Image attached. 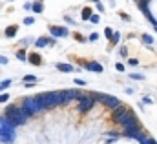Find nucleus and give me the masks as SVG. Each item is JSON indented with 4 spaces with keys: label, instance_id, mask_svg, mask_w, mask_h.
Here are the masks:
<instances>
[{
    "label": "nucleus",
    "instance_id": "36",
    "mask_svg": "<svg viewBox=\"0 0 157 144\" xmlns=\"http://www.w3.org/2000/svg\"><path fill=\"white\" fill-rule=\"evenodd\" d=\"M144 104H154V100L150 97H144Z\"/></svg>",
    "mask_w": 157,
    "mask_h": 144
},
{
    "label": "nucleus",
    "instance_id": "27",
    "mask_svg": "<svg viewBox=\"0 0 157 144\" xmlns=\"http://www.w3.org/2000/svg\"><path fill=\"white\" fill-rule=\"evenodd\" d=\"M99 20H101V17H99V15H93V17L90 18V22H91V24H99Z\"/></svg>",
    "mask_w": 157,
    "mask_h": 144
},
{
    "label": "nucleus",
    "instance_id": "18",
    "mask_svg": "<svg viewBox=\"0 0 157 144\" xmlns=\"http://www.w3.org/2000/svg\"><path fill=\"white\" fill-rule=\"evenodd\" d=\"M31 9H33V13H42V11H44V4H42V2H35Z\"/></svg>",
    "mask_w": 157,
    "mask_h": 144
},
{
    "label": "nucleus",
    "instance_id": "10",
    "mask_svg": "<svg viewBox=\"0 0 157 144\" xmlns=\"http://www.w3.org/2000/svg\"><path fill=\"white\" fill-rule=\"evenodd\" d=\"M128 111H130V109L126 108V106H119L117 109H113V120H115V122H119V124H121V120L124 119V115H126Z\"/></svg>",
    "mask_w": 157,
    "mask_h": 144
},
{
    "label": "nucleus",
    "instance_id": "1",
    "mask_svg": "<svg viewBox=\"0 0 157 144\" xmlns=\"http://www.w3.org/2000/svg\"><path fill=\"white\" fill-rule=\"evenodd\" d=\"M42 104L44 109H49V108H55L59 104H64L66 99H64V91H46V93H40L37 95Z\"/></svg>",
    "mask_w": 157,
    "mask_h": 144
},
{
    "label": "nucleus",
    "instance_id": "17",
    "mask_svg": "<svg viewBox=\"0 0 157 144\" xmlns=\"http://www.w3.org/2000/svg\"><path fill=\"white\" fill-rule=\"evenodd\" d=\"M141 40H143V42H144L146 46L154 44V36H152V35H148V33H143V35H141Z\"/></svg>",
    "mask_w": 157,
    "mask_h": 144
},
{
    "label": "nucleus",
    "instance_id": "33",
    "mask_svg": "<svg viewBox=\"0 0 157 144\" xmlns=\"http://www.w3.org/2000/svg\"><path fill=\"white\" fill-rule=\"evenodd\" d=\"M115 68H117V71H124V64H122V62H117Z\"/></svg>",
    "mask_w": 157,
    "mask_h": 144
},
{
    "label": "nucleus",
    "instance_id": "9",
    "mask_svg": "<svg viewBox=\"0 0 157 144\" xmlns=\"http://www.w3.org/2000/svg\"><path fill=\"white\" fill-rule=\"evenodd\" d=\"M126 137H130V139H135V141H139V142L143 144L146 141V135L141 131V130H133V131H128V133H124Z\"/></svg>",
    "mask_w": 157,
    "mask_h": 144
},
{
    "label": "nucleus",
    "instance_id": "35",
    "mask_svg": "<svg viewBox=\"0 0 157 144\" xmlns=\"http://www.w3.org/2000/svg\"><path fill=\"white\" fill-rule=\"evenodd\" d=\"M75 38H77L78 42H84V40H86L84 36H82V35H78V33H75Z\"/></svg>",
    "mask_w": 157,
    "mask_h": 144
},
{
    "label": "nucleus",
    "instance_id": "26",
    "mask_svg": "<svg viewBox=\"0 0 157 144\" xmlns=\"http://www.w3.org/2000/svg\"><path fill=\"white\" fill-rule=\"evenodd\" d=\"M9 100V95L7 93H4V95H0V104H6Z\"/></svg>",
    "mask_w": 157,
    "mask_h": 144
},
{
    "label": "nucleus",
    "instance_id": "2",
    "mask_svg": "<svg viewBox=\"0 0 157 144\" xmlns=\"http://www.w3.org/2000/svg\"><path fill=\"white\" fill-rule=\"evenodd\" d=\"M2 115H6V117H7V119L15 124V126L24 124V122L28 120V117H29V115L22 109V106H7V108H6V111H4Z\"/></svg>",
    "mask_w": 157,
    "mask_h": 144
},
{
    "label": "nucleus",
    "instance_id": "3",
    "mask_svg": "<svg viewBox=\"0 0 157 144\" xmlns=\"http://www.w3.org/2000/svg\"><path fill=\"white\" fill-rule=\"evenodd\" d=\"M22 109L31 117V115H39L44 108H42V104H40L39 97H28V99H24V102H22Z\"/></svg>",
    "mask_w": 157,
    "mask_h": 144
},
{
    "label": "nucleus",
    "instance_id": "4",
    "mask_svg": "<svg viewBox=\"0 0 157 144\" xmlns=\"http://www.w3.org/2000/svg\"><path fill=\"white\" fill-rule=\"evenodd\" d=\"M121 128L124 130V133L133 131V130H139V120H137V117H135L133 111H128L124 115V119L121 120Z\"/></svg>",
    "mask_w": 157,
    "mask_h": 144
},
{
    "label": "nucleus",
    "instance_id": "31",
    "mask_svg": "<svg viewBox=\"0 0 157 144\" xmlns=\"http://www.w3.org/2000/svg\"><path fill=\"white\" fill-rule=\"evenodd\" d=\"M75 84H77V86H86V80H82V78H75Z\"/></svg>",
    "mask_w": 157,
    "mask_h": 144
},
{
    "label": "nucleus",
    "instance_id": "8",
    "mask_svg": "<svg viewBox=\"0 0 157 144\" xmlns=\"http://www.w3.org/2000/svg\"><path fill=\"white\" fill-rule=\"evenodd\" d=\"M80 97H82V93H80L78 89H66V91H64L66 102H70V100H80Z\"/></svg>",
    "mask_w": 157,
    "mask_h": 144
},
{
    "label": "nucleus",
    "instance_id": "6",
    "mask_svg": "<svg viewBox=\"0 0 157 144\" xmlns=\"http://www.w3.org/2000/svg\"><path fill=\"white\" fill-rule=\"evenodd\" d=\"M93 104H95V97L91 93L90 95H82L80 100H78V111L80 113H86V111H90V109L93 108Z\"/></svg>",
    "mask_w": 157,
    "mask_h": 144
},
{
    "label": "nucleus",
    "instance_id": "7",
    "mask_svg": "<svg viewBox=\"0 0 157 144\" xmlns=\"http://www.w3.org/2000/svg\"><path fill=\"white\" fill-rule=\"evenodd\" d=\"M49 33L55 36V38H59V36H68V35H70V31H68L66 28H60V26H49Z\"/></svg>",
    "mask_w": 157,
    "mask_h": 144
},
{
    "label": "nucleus",
    "instance_id": "19",
    "mask_svg": "<svg viewBox=\"0 0 157 144\" xmlns=\"http://www.w3.org/2000/svg\"><path fill=\"white\" fill-rule=\"evenodd\" d=\"M11 82H13L11 78H6V80H2V82H0V91H4L7 86H11Z\"/></svg>",
    "mask_w": 157,
    "mask_h": 144
},
{
    "label": "nucleus",
    "instance_id": "34",
    "mask_svg": "<svg viewBox=\"0 0 157 144\" xmlns=\"http://www.w3.org/2000/svg\"><path fill=\"white\" fill-rule=\"evenodd\" d=\"M128 64H130V66H137V64H139V60H137V59H130V60H128Z\"/></svg>",
    "mask_w": 157,
    "mask_h": 144
},
{
    "label": "nucleus",
    "instance_id": "28",
    "mask_svg": "<svg viewBox=\"0 0 157 144\" xmlns=\"http://www.w3.org/2000/svg\"><path fill=\"white\" fill-rule=\"evenodd\" d=\"M143 144H157V141L154 139V137H146V141H144Z\"/></svg>",
    "mask_w": 157,
    "mask_h": 144
},
{
    "label": "nucleus",
    "instance_id": "11",
    "mask_svg": "<svg viewBox=\"0 0 157 144\" xmlns=\"http://www.w3.org/2000/svg\"><path fill=\"white\" fill-rule=\"evenodd\" d=\"M37 47H46V46H55V38H49V36H39L37 42H35Z\"/></svg>",
    "mask_w": 157,
    "mask_h": 144
},
{
    "label": "nucleus",
    "instance_id": "24",
    "mask_svg": "<svg viewBox=\"0 0 157 144\" xmlns=\"http://www.w3.org/2000/svg\"><path fill=\"white\" fill-rule=\"evenodd\" d=\"M17 59H18V60H28L26 51H18V53H17Z\"/></svg>",
    "mask_w": 157,
    "mask_h": 144
},
{
    "label": "nucleus",
    "instance_id": "15",
    "mask_svg": "<svg viewBox=\"0 0 157 144\" xmlns=\"http://www.w3.org/2000/svg\"><path fill=\"white\" fill-rule=\"evenodd\" d=\"M17 31H18V26H9V28H6V36L7 38H13V36L17 35Z\"/></svg>",
    "mask_w": 157,
    "mask_h": 144
},
{
    "label": "nucleus",
    "instance_id": "14",
    "mask_svg": "<svg viewBox=\"0 0 157 144\" xmlns=\"http://www.w3.org/2000/svg\"><path fill=\"white\" fill-rule=\"evenodd\" d=\"M57 70H59V71H62V73H71V71H73V66H71V64L59 62V64H57Z\"/></svg>",
    "mask_w": 157,
    "mask_h": 144
},
{
    "label": "nucleus",
    "instance_id": "12",
    "mask_svg": "<svg viewBox=\"0 0 157 144\" xmlns=\"http://www.w3.org/2000/svg\"><path fill=\"white\" fill-rule=\"evenodd\" d=\"M28 62H29V64H35V66H40V64H42V59H40L39 53H29Z\"/></svg>",
    "mask_w": 157,
    "mask_h": 144
},
{
    "label": "nucleus",
    "instance_id": "37",
    "mask_svg": "<svg viewBox=\"0 0 157 144\" xmlns=\"http://www.w3.org/2000/svg\"><path fill=\"white\" fill-rule=\"evenodd\" d=\"M97 11H104V6H102V4H101V2H99V4H97Z\"/></svg>",
    "mask_w": 157,
    "mask_h": 144
},
{
    "label": "nucleus",
    "instance_id": "16",
    "mask_svg": "<svg viewBox=\"0 0 157 144\" xmlns=\"http://www.w3.org/2000/svg\"><path fill=\"white\" fill-rule=\"evenodd\" d=\"M91 17H93L91 7H84V9H82V20H90Z\"/></svg>",
    "mask_w": 157,
    "mask_h": 144
},
{
    "label": "nucleus",
    "instance_id": "30",
    "mask_svg": "<svg viewBox=\"0 0 157 144\" xmlns=\"http://www.w3.org/2000/svg\"><path fill=\"white\" fill-rule=\"evenodd\" d=\"M104 35L108 36V38H112V36H113V31H112L110 28H106V29H104Z\"/></svg>",
    "mask_w": 157,
    "mask_h": 144
},
{
    "label": "nucleus",
    "instance_id": "22",
    "mask_svg": "<svg viewBox=\"0 0 157 144\" xmlns=\"http://www.w3.org/2000/svg\"><path fill=\"white\" fill-rule=\"evenodd\" d=\"M24 24H26V26H31V24H35V18H33V17H26V18H24Z\"/></svg>",
    "mask_w": 157,
    "mask_h": 144
},
{
    "label": "nucleus",
    "instance_id": "40",
    "mask_svg": "<svg viewBox=\"0 0 157 144\" xmlns=\"http://www.w3.org/2000/svg\"><path fill=\"white\" fill-rule=\"evenodd\" d=\"M91 2H95V4H99V0H91Z\"/></svg>",
    "mask_w": 157,
    "mask_h": 144
},
{
    "label": "nucleus",
    "instance_id": "25",
    "mask_svg": "<svg viewBox=\"0 0 157 144\" xmlns=\"http://www.w3.org/2000/svg\"><path fill=\"white\" fill-rule=\"evenodd\" d=\"M130 77H132V78H135V80H143V78H144V75H141V73H132Z\"/></svg>",
    "mask_w": 157,
    "mask_h": 144
},
{
    "label": "nucleus",
    "instance_id": "5",
    "mask_svg": "<svg viewBox=\"0 0 157 144\" xmlns=\"http://www.w3.org/2000/svg\"><path fill=\"white\" fill-rule=\"evenodd\" d=\"M95 99H99L106 108H110V109H117L119 106H122L121 104V100H119L117 97H113V95H104V93H91Z\"/></svg>",
    "mask_w": 157,
    "mask_h": 144
},
{
    "label": "nucleus",
    "instance_id": "32",
    "mask_svg": "<svg viewBox=\"0 0 157 144\" xmlns=\"http://www.w3.org/2000/svg\"><path fill=\"white\" fill-rule=\"evenodd\" d=\"M97 38H99V35H97V33H91V35L88 36V40H91V42H95Z\"/></svg>",
    "mask_w": 157,
    "mask_h": 144
},
{
    "label": "nucleus",
    "instance_id": "38",
    "mask_svg": "<svg viewBox=\"0 0 157 144\" xmlns=\"http://www.w3.org/2000/svg\"><path fill=\"white\" fill-rule=\"evenodd\" d=\"M0 64H7V57H0Z\"/></svg>",
    "mask_w": 157,
    "mask_h": 144
},
{
    "label": "nucleus",
    "instance_id": "23",
    "mask_svg": "<svg viewBox=\"0 0 157 144\" xmlns=\"http://www.w3.org/2000/svg\"><path fill=\"white\" fill-rule=\"evenodd\" d=\"M119 55H121V57H126V55H128V47H126V46L119 47Z\"/></svg>",
    "mask_w": 157,
    "mask_h": 144
},
{
    "label": "nucleus",
    "instance_id": "41",
    "mask_svg": "<svg viewBox=\"0 0 157 144\" xmlns=\"http://www.w3.org/2000/svg\"><path fill=\"white\" fill-rule=\"evenodd\" d=\"M135 2H141V0H135Z\"/></svg>",
    "mask_w": 157,
    "mask_h": 144
},
{
    "label": "nucleus",
    "instance_id": "20",
    "mask_svg": "<svg viewBox=\"0 0 157 144\" xmlns=\"http://www.w3.org/2000/svg\"><path fill=\"white\" fill-rule=\"evenodd\" d=\"M24 82H26V84H29V82H37V77H35V75H26V77H24Z\"/></svg>",
    "mask_w": 157,
    "mask_h": 144
},
{
    "label": "nucleus",
    "instance_id": "29",
    "mask_svg": "<svg viewBox=\"0 0 157 144\" xmlns=\"http://www.w3.org/2000/svg\"><path fill=\"white\" fill-rule=\"evenodd\" d=\"M119 17H121V18H122V20H126V22H130V20H132V18H130V17H128V15H126V13H122V11H121V13H119Z\"/></svg>",
    "mask_w": 157,
    "mask_h": 144
},
{
    "label": "nucleus",
    "instance_id": "21",
    "mask_svg": "<svg viewBox=\"0 0 157 144\" xmlns=\"http://www.w3.org/2000/svg\"><path fill=\"white\" fill-rule=\"evenodd\" d=\"M119 40H121V35L119 33H113V36H112V46H117Z\"/></svg>",
    "mask_w": 157,
    "mask_h": 144
},
{
    "label": "nucleus",
    "instance_id": "13",
    "mask_svg": "<svg viewBox=\"0 0 157 144\" xmlns=\"http://www.w3.org/2000/svg\"><path fill=\"white\" fill-rule=\"evenodd\" d=\"M88 70H91V71H95V73H102V66L99 64V62H88V64H84Z\"/></svg>",
    "mask_w": 157,
    "mask_h": 144
},
{
    "label": "nucleus",
    "instance_id": "39",
    "mask_svg": "<svg viewBox=\"0 0 157 144\" xmlns=\"http://www.w3.org/2000/svg\"><path fill=\"white\" fill-rule=\"evenodd\" d=\"M154 26H155V31H157V20H155V22H154Z\"/></svg>",
    "mask_w": 157,
    "mask_h": 144
}]
</instances>
